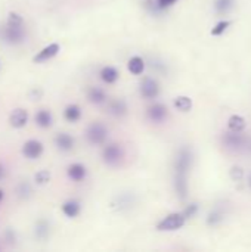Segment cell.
Returning a JSON list of instances; mask_svg holds the SVG:
<instances>
[{
    "label": "cell",
    "mask_w": 251,
    "mask_h": 252,
    "mask_svg": "<svg viewBox=\"0 0 251 252\" xmlns=\"http://www.w3.org/2000/svg\"><path fill=\"white\" fill-rule=\"evenodd\" d=\"M102 159L109 167H117L124 159V149L118 143H105L102 151Z\"/></svg>",
    "instance_id": "277c9868"
},
{
    "label": "cell",
    "mask_w": 251,
    "mask_h": 252,
    "mask_svg": "<svg viewBox=\"0 0 251 252\" xmlns=\"http://www.w3.org/2000/svg\"><path fill=\"white\" fill-rule=\"evenodd\" d=\"M43 151H44V146L40 140L37 139H30L27 140L24 145H22V155L30 159V161H34V159H38L41 155H43Z\"/></svg>",
    "instance_id": "52a82bcc"
},
{
    "label": "cell",
    "mask_w": 251,
    "mask_h": 252,
    "mask_svg": "<svg viewBox=\"0 0 251 252\" xmlns=\"http://www.w3.org/2000/svg\"><path fill=\"white\" fill-rule=\"evenodd\" d=\"M67 176L74 183H80V182H83L87 177V168L81 162H72L67 168Z\"/></svg>",
    "instance_id": "7c38bea8"
},
{
    "label": "cell",
    "mask_w": 251,
    "mask_h": 252,
    "mask_svg": "<svg viewBox=\"0 0 251 252\" xmlns=\"http://www.w3.org/2000/svg\"><path fill=\"white\" fill-rule=\"evenodd\" d=\"M228 127L231 131H237V133H241L243 130H246L247 127V123L243 117L240 115H232L228 121Z\"/></svg>",
    "instance_id": "603a6c76"
},
{
    "label": "cell",
    "mask_w": 251,
    "mask_h": 252,
    "mask_svg": "<svg viewBox=\"0 0 251 252\" xmlns=\"http://www.w3.org/2000/svg\"><path fill=\"white\" fill-rule=\"evenodd\" d=\"M197 213H198V205H197V204H189V205H186L185 210L182 211V214H183V217H185L186 220L195 217Z\"/></svg>",
    "instance_id": "f546056e"
},
{
    "label": "cell",
    "mask_w": 251,
    "mask_h": 252,
    "mask_svg": "<svg viewBox=\"0 0 251 252\" xmlns=\"http://www.w3.org/2000/svg\"><path fill=\"white\" fill-rule=\"evenodd\" d=\"M34 235L38 241H46L50 235V224L47 223V220H38L36 223V227H34Z\"/></svg>",
    "instance_id": "7402d4cb"
},
{
    "label": "cell",
    "mask_w": 251,
    "mask_h": 252,
    "mask_svg": "<svg viewBox=\"0 0 251 252\" xmlns=\"http://www.w3.org/2000/svg\"><path fill=\"white\" fill-rule=\"evenodd\" d=\"M146 117L149 121H152L154 124H161L166 121V118L169 117V109L164 103L155 102L151 106H148L146 109Z\"/></svg>",
    "instance_id": "ba28073f"
},
{
    "label": "cell",
    "mask_w": 251,
    "mask_h": 252,
    "mask_svg": "<svg viewBox=\"0 0 251 252\" xmlns=\"http://www.w3.org/2000/svg\"><path fill=\"white\" fill-rule=\"evenodd\" d=\"M86 139L93 146L105 145L107 140H108V128H107V126H104L99 121L92 123L86 130Z\"/></svg>",
    "instance_id": "3957f363"
},
{
    "label": "cell",
    "mask_w": 251,
    "mask_h": 252,
    "mask_svg": "<svg viewBox=\"0 0 251 252\" xmlns=\"http://www.w3.org/2000/svg\"><path fill=\"white\" fill-rule=\"evenodd\" d=\"M145 66H146V63H145L143 58H141V56H132V58L129 59V62H127V69H129V72L133 74V75H141V74H143Z\"/></svg>",
    "instance_id": "ffe728a7"
},
{
    "label": "cell",
    "mask_w": 251,
    "mask_h": 252,
    "mask_svg": "<svg viewBox=\"0 0 251 252\" xmlns=\"http://www.w3.org/2000/svg\"><path fill=\"white\" fill-rule=\"evenodd\" d=\"M3 198H4V192H3V190L0 189V202L3 201Z\"/></svg>",
    "instance_id": "d590c367"
},
{
    "label": "cell",
    "mask_w": 251,
    "mask_h": 252,
    "mask_svg": "<svg viewBox=\"0 0 251 252\" xmlns=\"http://www.w3.org/2000/svg\"><path fill=\"white\" fill-rule=\"evenodd\" d=\"M4 241L10 245H13L16 242V233L13 232V229H6L4 232Z\"/></svg>",
    "instance_id": "1f68e13d"
},
{
    "label": "cell",
    "mask_w": 251,
    "mask_h": 252,
    "mask_svg": "<svg viewBox=\"0 0 251 252\" xmlns=\"http://www.w3.org/2000/svg\"><path fill=\"white\" fill-rule=\"evenodd\" d=\"M107 111L109 115L115 117V118H123L129 108H127V102L121 97H115V99H109L107 100Z\"/></svg>",
    "instance_id": "30bf717a"
},
{
    "label": "cell",
    "mask_w": 251,
    "mask_h": 252,
    "mask_svg": "<svg viewBox=\"0 0 251 252\" xmlns=\"http://www.w3.org/2000/svg\"><path fill=\"white\" fill-rule=\"evenodd\" d=\"M185 221H186V219L183 217L182 213H172V214L166 216L157 224V230L158 232H176L183 227Z\"/></svg>",
    "instance_id": "5b68a950"
},
{
    "label": "cell",
    "mask_w": 251,
    "mask_h": 252,
    "mask_svg": "<svg viewBox=\"0 0 251 252\" xmlns=\"http://www.w3.org/2000/svg\"><path fill=\"white\" fill-rule=\"evenodd\" d=\"M33 193V188L28 182H21L16 186V195L19 199H28Z\"/></svg>",
    "instance_id": "484cf974"
},
{
    "label": "cell",
    "mask_w": 251,
    "mask_h": 252,
    "mask_svg": "<svg viewBox=\"0 0 251 252\" xmlns=\"http://www.w3.org/2000/svg\"><path fill=\"white\" fill-rule=\"evenodd\" d=\"M1 40L9 46H19L25 41L27 30L25 24H6L0 30Z\"/></svg>",
    "instance_id": "7a4b0ae2"
},
{
    "label": "cell",
    "mask_w": 251,
    "mask_h": 252,
    "mask_svg": "<svg viewBox=\"0 0 251 252\" xmlns=\"http://www.w3.org/2000/svg\"><path fill=\"white\" fill-rule=\"evenodd\" d=\"M81 211V204L77 199H68L62 204V213L68 219H75Z\"/></svg>",
    "instance_id": "d6986e66"
},
{
    "label": "cell",
    "mask_w": 251,
    "mask_h": 252,
    "mask_svg": "<svg viewBox=\"0 0 251 252\" xmlns=\"http://www.w3.org/2000/svg\"><path fill=\"white\" fill-rule=\"evenodd\" d=\"M59 52H61V46L58 43H49L40 52H37V55H34L33 62L34 63H44V62L53 59Z\"/></svg>",
    "instance_id": "9c48e42d"
},
{
    "label": "cell",
    "mask_w": 251,
    "mask_h": 252,
    "mask_svg": "<svg viewBox=\"0 0 251 252\" xmlns=\"http://www.w3.org/2000/svg\"><path fill=\"white\" fill-rule=\"evenodd\" d=\"M4 174H6L4 165H3V164H0V180H3V179H4Z\"/></svg>",
    "instance_id": "e575fe53"
},
{
    "label": "cell",
    "mask_w": 251,
    "mask_h": 252,
    "mask_svg": "<svg viewBox=\"0 0 251 252\" xmlns=\"http://www.w3.org/2000/svg\"><path fill=\"white\" fill-rule=\"evenodd\" d=\"M194 164V152L189 146H182L175 159V179L188 180L189 171Z\"/></svg>",
    "instance_id": "6da1fadb"
},
{
    "label": "cell",
    "mask_w": 251,
    "mask_h": 252,
    "mask_svg": "<svg viewBox=\"0 0 251 252\" xmlns=\"http://www.w3.org/2000/svg\"><path fill=\"white\" fill-rule=\"evenodd\" d=\"M64 118L68 123H77L81 118V108L75 103H70L64 109Z\"/></svg>",
    "instance_id": "44dd1931"
},
{
    "label": "cell",
    "mask_w": 251,
    "mask_h": 252,
    "mask_svg": "<svg viewBox=\"0 0 251 252\" xmlns=\"http://www.w3.org/2000/svg\"><path fill=\"white\" fill-rule=\"evenodd\" d=\"M231 25H232L231 21H220V22H217V24L212 28V35H222Z\"/></svg>",
    "instance_id": "83f0119b"
},
{
    "label": "cell",
    "mask_w": 251,
    "mask_h": 252,
    "mask_svg": "<svg viewBox=\"0 0 251 252\" xmlns=\"http://www.w3.org/2000/svg\"><path fill=\"white\" fill-rule=\"evenodd\" d=\"M34 123L40 128H50L53 124V115L49 109H38L34 115Z\"/></svg>",
    "instance_id": "e0dca14e"
},
{
    "label": "cell",
    "mask_w": 251,
    "mask_h": 252,
    "mask_svg": "<svg viewBox=\"0 0 251 252\" xmlns=\"http://www.w3.org/2000/svg\"><path fill=\"white\" fill-rule=\"evenodd\" d=\"M250 186H251V177H250Z\"/></svg>",
    "instance_id": "8d00e7d4"
},
{
    "label": "cell",
    "mask_w": 251,
    "mask_h": 252,
    "mask_svg": "<svg viewBox=\"0 0 251 252\" xmlns=\"http://www.w3.org/2000/svg\"><path fill=\"white\" fill-rule=\"evenodd\" d=\"M28 123V112L24 108H15L9 115V124L13 128H24Z\"/></svg>",
    "instance_id": "4fadbf2b"
},
{
    "label": "cell",
    "mask_w": 251,
    "mask_h": 252,
    "mask_svg": "<svg viewBox=\"0 0 251 252\" xmlns=\"http://www.w3.org/2000/svg\"><path fill=\"white\" fill-rule=\"evenodd\" d=\"M175 108L180 112H189L192 109V99L188 96H178L173 102Z\"/></svg>",
    "instance_id": "cb8c5ba5"
},
{
    "label": "cell",
    "mask_w": 251,
    "mask_h": 252,
    "mask_svg": "<svg viewBox=\"0 0 251 252\" xmlns=\"http://www.w3.org/2000/svg\"><path fill=\"white\" fill-rule=\"evenodd\" d=\"M99 77H101V80H102L105 84H114V83L118 81L120 72H118V69H117L115 66L107 65V66H104V68L101 69Z\"/></svg>",
    "instance_id": "ac0fdd59"
},
{
    "label": "cell",
    "mask_w": 251,
    "mask_h": 252,
    "mask_svg": "<svg viewBox=\"0 0 251 252\" xmlns=\"http://www.w3.org/2000/svg\"><path fill=\"white\" fill-rule=\"evenodd\" d=\"M178 0H157V3H158V7L163 10V12H166L169 7H172L175 3H176Z\"/></svg>",
    "instance_id": "d6a6232c"
},
{
    "label": "cell",
    "mask_w": 251,
    "mask_h": 252,
    "mask_svg": "<svg viewBox=\"0 0 251 252\" xmlns=\"http://www.w3.org/2000/svg\"><path fill=\"white\" fill-rule=\"evenodd\" d=\"M53 142H55V146L58 148V151H61V152H70L74 149V145H75L74 137L68 133H58L55 136Z\"/></svg>",
    "instance_id": "5bb4252c"
},
{
    "label": "cell",
    "mask_w": 251,
    "mask_h": 252,
    "mask_svg": "<svg viewBox=\"0 0 251 252\" xmlns=\"http://www.w3.org/2000/svg\"><path fill=\"white\" fill-rule=\"evenodd\" d=\"M139 93L146 100H154L160 96V84L152 77H143L139 83Z\"/></svg>",
    "instance_id": "8992f818"
},
{
    "label": "cell",
    "mask_w": 251,
    "mask_h": 252,
    "mask_svg": "<svg viewBox=\"0 0 251 252\" xmlns=\"http://www.w3.org/2000/svg\"><path fill=\"white\" fill-rule=\"evenodd\" d=\"M50 179H52V174H50L49 170H40V171H37V173L34 174V182H36V185H38V186L47 185V183L50 182Z\"/></svg>",
    "instance_id": "4316f807"
},
{
    "label": "cell",
    "mask_w": 251,
    "mask_h": 252,
    "mask_svg": "<svg viewBox=\"0 0 251 252\" xmlns=\"http://www.w3.org/2000/svg\"><path fill=\"white\" fill-rule=\"evenodd\" d=\"M231 177H232V180H235V182H241L243 177H244V171H243L240 167H232V168H231Z\"/></svg>",
    "instance_id": "4dcf8cb0"
},
{
    "label": "cell",
    "mask_w": 251,
    "mask_h": 252,
    "mask_svg": "<svg viewBox=\"0 0 251 252\" xmlns=\"http://www.w3.org/2000/svg\"><path fill=\"white\" fill-rule=\"evenodd\" d=\"M133 204H135V198L132 193H121L112 201V208L120 213H124V211H129L133 207Z\"/></svg>",
    "instance_id": "9a60e30c"
},
{
    "label": "cell",
    "mask_w": 251,
    "mask_h": 252,
    "mask_svg": "<svg viewBox=\"0 0 251 252\" xmlns=\"http://www.w3.org/2000/svg\"><path fill=\"white\" fill-rule=\"evenodd\" d=\"M86 96H87V100L90 103H93V105H104L108 100L107 92L102 87H99V86H90V87H87Z\"/></svg>",
    "instance_id": "8fae6325"
},
{
    "label": "cell",
    "mask_w": 251,
    "mask_h": 252,
    "mask_svg": "<svg viewBox=\"0 0 251 252\" xmlns=\"http://www.w3.org/2000/svg\"><path fill=\"white\" fill-rule=\"evenodd\" d=\"M223 219V214L219 211V210H215L209 214V219H207V224L209 226H217Z\"/></svg>",
    "instance_id": "f1b7e54d"
},
{
    "label": "cell",
    "mask_w": 251,
    "mask_h": 252,
    "mask_svg": "<svg viewBox=\"0 0 251 252\" xmlns=\"http://www.w3.org/2000/svg\"><path fill=\"white\" fill-rule=\"evenodd\" d=\"M234 4H235V0H215V9L220 15L231 12Z\"/></svg>",
    "instance_id": "d4e9b609"
},
{
    "label": "cell",
    "mask_w": 251,
    "mask_h": 252,
    "mask_svg": "<svg viewBox=\"0 0 251 252\" xmlns=\"http://www.w3.org/2000/svg\"><path fill=\"white\" fill-rule=\"evenodd\" d=\"M222 140H223V145H225L226 148L234 149V151L241 149V148L246 145L244 137H243V136H240V134H237V131H231V133L223 134Z\"/></svg>",
    "instance_id": "2e32d148"
},
{
    "label": "cell",
    "mask_w": 251,
    "mask_h": 252,
    "mask_svg": "<svg viewBox=\"0 0 251 252\" xmlns=\"http://www.w3.org/2000/svg\"><path fill=\"white\" fill-rule=\"evenodd\" d=\"M41 96H43V90H41L40 87H34V89L30 92V97H31L33 100H38Z\"/></svg>",
    "instance_id": "836d02e7"
}]
</instances>
